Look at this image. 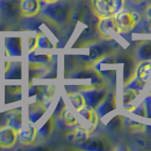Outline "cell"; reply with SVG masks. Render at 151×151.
<instances>
[{"label":"cell","mask_w":151,"mask_h":151,"mask_svg":"<svg viewBox=\"0 0 151 151\" xmlns=\"http://www.w3.org/2000/svg\"><path fill=\"white\" fill-rule=\"evenodd\" d=\"M68 99L70 103L72 104L73 108L75 109L76 111H78L81 110L82 108H84L86 106V103H85L84 97L80 92L78 93H68Z\"/></svg>","instance_id":"603a6c76"},{"label":"cell","mask_w":151,"mask_h":151,"mask_svg":"<svg viewBox=\"0 0 151 151\" xmlns=\"http://www.w3.org/2000/svg\"><path fill=\"white\" fill-rule=\"evenodd\" d=\"M149 22V27H150V29H151V21H148Z\"/></svg>","instance_id":"d590c367"},{"label":"cell","mask_w":151,"mask_h":151,"mask_svg":"<svg viewBox=\"0 0 151 151\" xmlns=\"http://www.w3.org/2000/svg\"><path fill=\"white\" fill-rule=\"evenodd\" d=\"M78 112L79 113V115L87 122V124H88L87 129L89 130L90 133H91V132L94 129V127L97 126L98 114H97L96 111L91 107L85 106L84 108H82L81 110L78 111Z\"/></svg>","instance_id":"4fadbf2b"},{"label":"cell","mask_w":151,"mask_h":151,"mask_svg":"<svg viewBox=\"0 0 151 151\" xmlns=\"http://www.w3.org/2000/svg\"><path fill=\"white\" fill-rule=\"evenodd\" d=\"M6 125L19 132L23 127L22 123V111L21 110H12L7 113Z\"/></svg>","instance_id":"ac0fdd59"},{"label":"cell","mask_w":151,"mask_h":151,"mask_svg":"<svg viewBox=\"0 0 151 151\" xmlns=\"http://www.w3.org/2000/svg\"><path fill=\"white\" fill-rule=\"evenodd\" d=\"M96 28L100 36L107 38V39L114 38L121 33L119 27L117 25L115 15L98 18Z\"/></svg>","instance_id":"8992f818"},{"label":"cell","mask_w":151,"mask_h":151,"mask_svg":"<svg viewBox=\"0 0 151 151\" xmlns=\"http://www.w3.org/2000/svg\"><path fill=\"white\" fill-rule=\"evenodd\" d=\"M123 123H124V119H123L122 116H115L108 124V127H110L111 129H118L122 127Z\"/></svg>","instance_id":"4316f807"},{"label":"cell","mask_w":151,"mask_h":151,"mask_svg":"<svg viewBox=\"0 0 151 151\" xmlns=\"http://www.w3.org/2000/svg\"><path fill=\"white\" fill-rule=\"evenodd\" d=\"M6 56L19 58L22 56V38L20 36H7L5 38Z\"/></svg>","instance_id":"9c48e42d"},{"label":"cell","mask_w":151,"mask_h":151,"mask_svg":"<svg viewBox=\"0 0 151 151\" xmlns=\"http://www.w3.org/2000/svg\"><path fill=\"white\" fill-rule=\"evenodd\" d=\"M55 122H54V116L52 115L49 117V119L47 120L44 125H42L39 129H37V137L36 140L44 141L48 139L50 135L52 134L54 129Z\"/></svg>","instance_id":"44dd1931"},{"label":"cell","mask_w":151,"mask_h":151,"mask_svg":"<svg viewBox=\"0 0 151 151\" xmlns=\"http://www.w3.org/2000/svg\"><path fill=\"white\" fill-rule=\"evenodd\" d=\"M80 93L84 97L86 106L96 110L97 107L106 97L109 91L104 86H90L80 90Z\"/></svg>","instance_id":"277c9868"},{"label":"cell","mask_w":151,"mask_h":151,"mask_svg":"<svg viewBox=\"0 0 151 151\" xmlns=\"http://www.w3.org/2000/svg\"><path fill=\"white\" fill-rule=\"evenodd\" d=\"M18 141V132L9 126L0 127V147L11 148Z\"/></svg>","instance_id":"ba28073f"},{"label":"cell","mask_w":151,"mask_h":151,"mask_svg":"<svg viewBox=\"0 0 151 151\" xmlns=\"http://www.w3.org/2000/svg\"><path fill=\"white\" fill-rule=\"evenodd\" d=\"M37 137V129L33 125L29 124L26 129H21L18 132V140L23 145H32L35 143Z\"/></svg>","instance_id":"d6986e66"},{"label":"cell","mask_w":151,"mask_h":151,"mask_svg":"<svg viewBox=\"0 0 151 151\" xmlns=\"http://www.w3.org/2000/svg\"><path fill=\"white\" fill-rule=\"evenodd\" d=\"M133 113L137 115H140V116H143V117H146V111H145V103L144 101L142 102L139 106L135 107V109L132 111Z\"/></svg>","instance_id":"83f0119b"},{"label":"cell","mask_w":151,"mask_h":151,"mask_svg":"<svg viewBox=\"0 0 151 151\" xmlns=\"http://www.w3.org/2000/svg\"><path fill=\"white\" fill-rule=\"evenodd\" d=\"M116 103H117V100H116L115 93L112 92L111 93L109 92L106 97L104 98V100L100 103V105H99L96 110L98 116L103 117L107 115L108 113H110L111 111H114L116 109Z\"/></svg>","instance_id":"30bf717a"},{"label":"cell","mask_w":151,"mask_h":151,"mask_svg":"<svg viewBox=\"0 0 151 151\" xmlns=\"http://www.w3.org/2000/svg\"><path fill=\"white\" fill-rule=\"evenodd\" d=\"M93 12L100 17L116 15L126 8V0H90Z\"/></svg>","instance_id":"7a4b0ae2"},{"label":"cell","mask_w":151,"mask_h":151,"mask_svg":"<svg viewBox=\"0 0 151 151\" xmlns=\"http://www.w3.org/2000/svg\"><path fill=\"white\" fill-rule=\"evenodd\" d=\"M137 56L140 60H151V41L142 42L137 50Z\"/></svg>","instance_id":"cb8c5ba5"},{"label":"cell","mask_w":151,"mask_h":151,"mask_svg":"<svg viewBox=\"0 0 151 151\" xmlns=\"http://www.w3.org/2000/svg\"><path fill=\"white\" fill-rule=\"evenodd\" d=\"M151 73V60H140L136 65L134 78L145 83L147 82Z\"/></svg>","instance_id":"2e32d148"},{"label":"cell","mask_w":151,"mask_h":151,"mask_svg":"<svg viewBox=\"0 0 151 151\" xmlns=\"http://www.w3.org/2000/svg\"><path fill=\"white\" fill-rule=\"evenodd\" d=\"M65 104H64V101H63V98H60V101L58 103V105H57V108L55 109V111H54V114L53 116H60V113L63 111V110L65 109Z\"/></svg>","instance_id":"f1b7e54d"},{"label":"cell","mask_w":151,"mask_h":151,"mask_svg":"<svg viewBox=\"0 0 151 151\" xmlns=\"http://www.w3.org/2000/svg\"><path fill=\"white\" fill-rule=\"evenodd\" d=\"M79 148L89 151H105L111 149V142L106 136L98 135L90 137L78 145Z\"/></svg>","instance_id":"52a82bcc"},{"label":"cell","mask_w":151,"mask_h":151,"mask_svg":"<svg viewBox=\"0 0 151 151\" xmlns=\"http://www.w3.org/2000/svg\"><path fill=\"white\" fill-rule=\"evenodd\" d=\"M28 63L37 66H48L52 61V56L47 54H38L35 49L28 52Z\"/></svg>","instance_id":"ffe728a7"},{"label":"cell","mask_w":151,"mask_h":151,"mask_svg":"<svg viewBox=\"0 0 151 151\" xmlns=\"http://www.w3.org/2000/svg\"><path fill=\"white\" fill-rule=\"evenodd\" d=\"M145 106V111H146V117L151 118V94L147 96L144 100Z\"/></svg>","instance_id":"f546056e"},{"label":"cell","mask_w":151,"mask_h":151,"mask_svg":"<svg viewBox=\"0 0 151 151\" xmlns=\"http://www.w3.org/2000/svg\"><path fill=\"white\" fill-rule=\"evenodd\" d=\"M40 13L50 23L63 27L67 25L74 15V4L72 0H58L53 3L41 0Z\"/></svg>","instance_id":"6da1fadb"},{"label":"cell","mask_w":151,"mask_h":151,"mask_svg":"<svg viewBox=\"0 0 151 151\" xmlns=\"http://www.w3.org/2000/svg\"><path fill=\"white\" fill-rule=\"evenodd\" d=\"M42 2H45V3H53V2H56L58 1V0H42Z\"/></svg>","instance_id":"d6a6232c"},{"label":"cell","mask_w":151,"mask_h":151,"mask_svg":"<svg viewBox=\"0 0 151 151\" xmlns=\"http://www.w3.org/2000/svg\"><path fill=\"white\" fill-rule=\"evenodd\" d=\"M2 28H3V26H2V23L0 24V30H2Z\"/></svg>","instance_id":"836d02e7"},{"label":"cell","mask_w":151,"mask_h":151,"mask_svg":"<svg viewBox=\"0 0 151 151\" xmlns=\"http://www.w3.org/2000/svg\"><path fill=\"white\" fill-rule=\"evenodd\" d=\"M37 44V35L36 36H29L28 37V52L34 50L36 48Z\"/></svg>","instance_id":"4dcf8cb0"},{"label":"cell","mask_w":151,"mask_h":151,"mask_svg":"<svg viewBox=\"0 0 151 151\" xmlns=\"http://www.w3.org/2000/svg\"><path fill=\"white\" fill-rule=\"evenodd\" d=\"M146 2L149 3V4H151V0H146Z\"/></svg>","instance_id":"e575fe53"},{"label":"cell","mask_w":151,"mask_h":151,"mask_svg":"<svg viewBox=\"0 0 151 151\" xmlns=\"http://www.w3.org/2000/svg\"><path fill=\"white\" fill-rule=\"evenodd\" d=\"M47 109L40 103L36 102L34 104H31L28 108V122H29V124H36L38 121L42 119Z\"/></svg>","instance_id":"e0dca14e"},{"label":"cell","mask_w":151,"mask_h":151,"mask_svg":"<svg viewBox=\"0 0 151 151\" xmlns=\"http://www.w3.org/2000/svg\"><path fill=\"white\" fill-rule=\"evenodd\" d=\"M54 45L52 44L48 36L44 33H38L37 34V44L36 48L39 49H52L54 48Z\"/></svg>","instance_id":"d4e9b609"},{"label":"cell","mask_w":151,"mask_h":151,"mask_svg":"<svg viewBox=\"0 0 151 151\" xmlns=\"http://www.w3.org/2000/svg\"><path fill=\"white\" fill-rule=\"evenodd\" d=\"M59 118H60V122L63 123V125L66 127H71V129H73L74 127L78 125L77 118L72 114V112L70 111V110L67 107H65V109L63 110V111L60 113Z\"/></svg>","instance_id":"7402d4cb"},{"label":"cell","mask_w":151,"mask_h":151,"mask_svg":"<svg viewBox=\"0 0 151 151\" xmlns=\"http://www.w3.org/2000/svg\"><path fill=\"white\" fill-rule=\"evenodd\" d=\"M22 78V63L21 61H8L5 69V79L19 80Z\"/></svg>","instance_id":"5bb4252c"},{"label":"cell","mask_w":151,"mask_h":151,"mask_svg":"<svg viewBox=\"0 0 151 151\" xmlns=\"http://www.w3.org/2000/svg\"><path fill=\"white\" fill-rule=\"evenodd\" d=\"M41 0H21V12L24 17H34L40 13Z\"/></svg>","instance_id":"8fae6325"},{"label":"cell","mask_w":151,"mask_h":151,"mask_svg":"<svg viewBox=\"0 0 151 151\" xmlns=\"http://www.w3.org/2000/svg\"><path fill=\"white\" fill-rule=\"evenodd\" d=\"M145 2L146 0H126V5L130 7H141Z\"/></svg>","instance_id":"1f68e13d"},{"label":"cell","mask_w":151,"mask_h":151,"mask_svg":"<svg viewBox=\"0 0 151 151\" xmlns=\"http://www.w3.org/2000/svg\"><path fill=\"white\" fill-rule=\"evenodd\" d=\"M89 136H90L89 130L87 129H85L82 125L78 124L76 127H74L73 130L68 134V140L78 145L86 139H88Z\"/></svg>","instance_id":"9a60e30c"},{"label":"cell","mask_w":151,"mask_h":151,"mask_svg":"<svg viewBox=\"0 0 151 151\" xmlns=\"http://www.w3.org/2000/svg\"><path fill=\"white\" fill-rule=\"evenodd\" d=\"M141 93L136 91L134 89L131 88H124V92H123V105H127L130 104L134 99L139 96Z\"/></svg>","instance_id":"484cf974"},{"label":"cell","mask_w":151,"mask_h":151,"mask_svg":"<svg viewBox=\"0 0 151 151\" xmlns=\"http://www.w3.org/2000/svg\"><path fill=\"white\" fill-rule=\"evenodd\" d=\"M115 18L121 33H127L133 30L139 22V14L126 9L118 12Z\"/></svg>","instance_id":"5b68a950"},{"label":"cell","mask_w":151,"mask_h":151,"mask_svg":"<svg viewBox=\"0 0 151 151\" xmlns=\"http://www.w3.org/2000/svg\"><path fill=\"white\" fill-rule=\"evenodd\" d=\"M55 93V87L52 85H45V86H40V90L36 94L38 103L42 104V106L48 109L52 102Z\"/></svg>","instance_id":"7c38bea8"},{"label":"cell","mask_w":151,"mask_h":151,"mask_svg":"<svg viewBox=\"0 0 151 151\" xmlns=\"http://www.w3.org/2000/svg\"><path fill=\"white\" fill-rule=\"evenodd\" d=\"M21 16V0H0V22L13 24Z\"/></svg>","instance_id":"3957f363"}]
</instances>
